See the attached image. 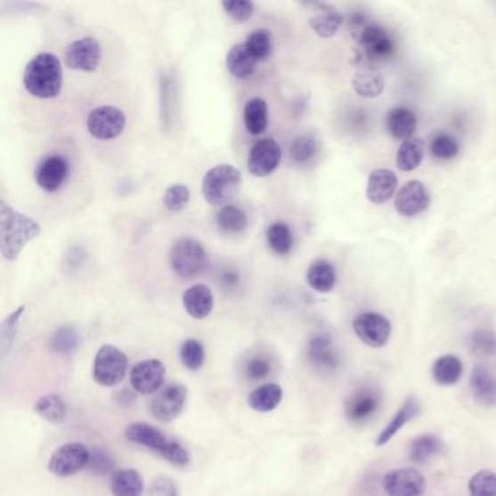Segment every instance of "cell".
<instances>
[{"mask_svg":"<svg viewBox=\"0 0 496 496\" xmlns=\"http://www.w3.org/2000/svg\"><path fill=\"white\" fill-rule=\"evenodd\" d=\"M310 6L313 8V13L309 18L310 28L313 29L314 34H318L321 38L334 37L344 20L341 13L330 4H313Z\"/></svg>","mask_w":496,"mask_h":496,"instance_id":"ffe728a7","label":"cell"},{"mask_svg":"<svg viewBox=\"0 0 496 496\" xmlns=\"http://www.w3.org/2000/svg\"><path fill=\"white\" fill-rule=\"evenodd\" d=\"M419 412H421V403L418 402L417 397H409L408 401L403 403V406L397 411L394 419H392V421L387 424V427L378 434L376 445L383 447V445L387 444V443H389L411 419L417 417Z\"/></svg>","mask_w":496,"mask_h":496,"instance_id":"484cf974","label":"cell"},{"mask_svg":"<svg viewBox=\"0 0 496 496\" xmlns=\"http://www.w3.org/2000/svg\"><path fill=\"white\" fill-rule=\"evenodd\" d=\"M354 332L365 346L381 348L387 344L392 335L390 321L380 313L365 312L358 314L353 321Z\"/></svg>","mask_w":496,"mask_h":496,"instance_id":"8fae6325","label":"cell"},{"mask_svg":"<svg viewBox=\"0 0 496 496\" xmlns=\"http://www.w3.org/2000/svg\"><path fill=\"white\" fill-rule=\"evenodd\" d=\"M272 370V364L265 357H254L248 360L245 364V376L249 380H264L268 378Z\"/></svg>","mask_w":496,"mask_h":496,"instance_id":"681fc988","label":"cell"},{"mask_svg":"<svg viewBox=\"0 0 496 496\" xmlns=\"http://www.w3.org/2000/svg\"><path fill=\"white\" fill-rule=\"evenodd\" d=\"M179 357L185 369L197 371L203 367L204 360H206L203 344L194 337H190L187 341L183 342L181 350H179Z\"/></svg>","mask_w":496,"mask_h":496,"instance_id":"74e56055","label":"cell"},{"mask_svg":"<svg viewBox=\"0 0 496 496\" xmlns=\"http://www.w3.org/2000/svg\"><path fill=\"white\" fill-rule=\"evenodd\" d=\"M351 34L358 45L357 63L376 64L394 56V43L387 29L370 22L364 15L355 13L350 18Z\"/></svg>","mask_w":496,"mask_h":496,"instance_id":"6da1fadb","label":"cell"},{"mask_svg":"<svg viewBox=\"0 0 496 496\" xmlns=\"http://www.w3.org/2000/svg\"><path fill=\"white\" fill-rule=\"evenodd\" d=\"M110 488L114 496H143V477L134 468H119L112 473Z\"/></svg>","mask_w":496,"mask_h":496,"instance_id":"d4e9b609","label":"cell"},{"mask_svg":"<svg viewBox=\"0 0 496 496\" xmlns=\"http://www.w3.org/2000/svg\"><path fill=\"white\" fill-rule=\"evenodd\" d=\"M183 303L191 318L201 321L213 312L215 297L206 284H195L183 293Z\"/></svg>","mask_w":496,"mask_h":496,"instance_id":"7402d4cb","label":"cell"},{"mask_svg":"<svg viewBox=\"0 0 496 496\" xmlns=\"http://www.w3.org/2000/svg\"><path fill=\"white\" fill-rule=\"evenodd\" d=\"M443 449V443L434 434H424L411 443L409 447V457L415 463H425L431 457L435 456Z\"/></svg>","mask_w":496,"mask_h":496,"instance_id":"e575fe53","label":"cell"},{"mask_svg":"<svg viewBox=\"0 0 496 496\" xmlns=\"http://www.w3.org/2000/svg\"><path fill=\"white\" fill-rule=\"evenodd\" d=\"M307 284L318 293H329L337 284V272L332 264L326 259H318L309 266Z\"/></svg>","mask_w":496,"mask_h":496,"instance_id":"f546056e","label":"cell"},{"mask_svg":"<svg viewBox=\"0 0 496 496\" xmlns=\"http://www.w3.org/2000/svg\"><path fill=\"white\" fill-rule=\"evenodd\" d=\"M151 496H179L178 486L169 477H158L150 488Z\"/></svg>","mask_w":496,"mask_h":496,"instance_id":"816d5d0a","label":"cell"},{"mask_svg":"<svg viewBox=\"0 0 496 496\" xmlns=\"http://www.w3.org/2000/svg\"><path fill=\"white\" fill-rule=\"evenodd\" d=\"M24 86L40 100H52L60 95L63 88V69L52 53H41L27 64L24 72Z\"/></svg>","mask_w":496,"mask_h":496,"instance_id":"3957f363","label":"cell"},{"mask_svg":"<svg viewBox=\"0 0 496 496\" xmlns=\"http://www.w3.org/2000/svg\"><path fill=\"white\" fill-rule=\"evenodd\" d=\"M397 190V176L389 169L371 172L367 183V199L374 204H385L394 199Z\"/></svg>","mask_w":496,"mask_h":496,"instance_id":"603a6c76","label":"cell"},{"mask_svg":"<svg viewBox=\"0 0 496 496\" xmlns=\"http://www.w3.org/2000/svg\"><path fill=\"white\" fill-rule=\"evenodd\" d=\"M429 150L433 153L434 158L440 160H451L460 153V144L457 142L456 137L440 133L434 137L433 142L429 144Z\"/></svg>","mask_w":496,"mask_h":496,"instance_id":"ab89813d","label":"cell"},{"mask_svg":"<svg viewBox=\"0 0 496 496\" xmlns=\"http://www.w3.org/2000/svg\"><path fill=\"white\" fill-rule=\"evenodd\" d=\"M353 76V89L362 98H378L385 91V77L373 64H358Z\"/></svg>","mask_w":496,"mask_h":496,"instance_id":"44dd1931","label":"cell"},{"mask_svg":"<svg viewBox=\"0 0 496 496\" xmlns=\"http://www.w3.org/2000/svg\"><path fill=\"white\" fill-rule=\"evenodd\" d=\"M383 486L389 496H422L427 491V481L417 468H394L386 475Z\"/></svg>","mask_w":496,"mask_h":496,"instance_id":"4fadbf2b","label":"cell"},{"mask_svg":"<svg viewBox=\"0 0 496 496\" xmlns=\"http://www.w3.org/2000/svg\"><path fill=\"white\" fill-rule=\"evenodd\" d=\"M41 226L13 207L0 203V252L6 261H16L27 243L38 238Z\"/></svg>","mask_w":496,"mask_h":496,"instance_id":"7a4b0ae2","label":"cell"},{"mask_svg":"<svg viewBox=\"0 0 496 496\" xmlns=\"http://www.w3.org/2000/svg\"><path fill=\"white\" fill-rule=\"evenodd\" d=\"M473 397L481 405L496 406V376L484 365H477L470 378Z\"/></svg>","mask_w":496,"mask_h":496,"instance_id":"cb8c5ba5","label":"cell"},{"mask_svg":"<svg viewBox=\"0 0 496 496\" xmlns=\"http://www.w3.org/2000/svg\"><path fill=\"white\" fill-rule=\"evenodd\" d=\"M68 162L59 155L47 156L38 163L36 169V181L38 187L47 192H56L68 179Z\"/></svg>","mask_w":496,"mask_h":496,"instance_id":"e0dca14e","label":"cell"},{"mask_svg":"<svg viewBox=\"0 0 496 496\" xmlns=\"http://www.w3.org/2000/svg\"><path fill=\"white\" fill-rule=\"evenodd\" d=\"M256 63H258V61L248 52L245 43L233 45L226 57V64L229 72H231L234 77H238V79H248V77L254 75Z\"/></svg>","mask_w":496,"mask_h":496,"instance_id":"4dcf8cb0","label":"cell"},{"mask_svg":"<svg viewBox=\"0 0 496 496\" xmlns=\"http://www.w3.org/2000/svg\"><path fill=\"white\" fill-rule=\"evenodd\" d=\"M429 206V192L421 181H409L397 191L394 207L405 217H417Z\"/></svg>","mask_w":496,"mask_h":496,"instance_id":"9a60e30c","label":"cell"},{"mask_svg":"<svg viewBox=\"0 0 496 496\" xmlns=\"http://www.w3.org/2000/svg\"><path fill=\"white\" fill-rule=\"evenodd\" d=\"M88 468L94 475H98V476H107L110 473L116 472L111 456L107 451L100 449L91 451V460H89Z\"/></svg>","mask_w":496,"mask_h":496,"instance_id":"7dc6e473","label":"cell"},{"mask_svg":"<svg viewBox=\"0 0 496 496\" xmlns=\"http://www.w3.org/2000/svg\"><path fill=\"white\" fill-rule=\"evenodd\" d=\"M282 151L280 144L274 139H263L250 149L248 158V169L250 174L258 178H264L272 174L281 162Z\"/></svg>","mask_w":496,"mask_h":496,"instance_id":"5bb4252c","label":"cell"},{"mask_svg":"<svg viewBox=\"0 0 496 496\" xmlns=\"http://www.w3.org/2000/svg\"><path fill=\"white\" fill-rule=\"evenodd\" d=\"M34 411L45 421L54 425L61 424L66 419V415H68L66 403L59 394H47V396L40 397L36 402Z\"/></svg>","mask_w":496,"mask_h":496,"instance_id":"d6a6232c","label":"cell"},{"mask_svg":"<svg viewBox=\"0 0 496 496\" xmlns=\"http://www.w3.org/2000/svg\"><path fill=\"white\" fill-rule=\"evenodd\" d=\"M191 199V191L183 183H174L167 187L163 195V204L169 211H181L188 206Z\"/></svg>","mask_w":496,"mask_h":496,"instance_id":"f6af8a7d","label":"cell"},{"mask_svg":"<svg viewBox=\"0 0 496 496\" xmlns=\"http://www.w3.org/2000/svg\"><path fill=\"white\" fill-rule=\"evenodd\" d=\"M91 451L82 443L60 445L48 460V470L57 477H70L88 468Z\"/></svg>","mask_w":496,"mask_h":496,"instance_id":"52a82bcc","label":"cell"},{"mask_svg":"<svg viewBox=\"0 0 496 496\" xmlns=\"http://www.w3.org/2000/svg\"><path fill=\"white\" fill-rule=\"evenodd\" d=\"M52 350L60 355H70L79 346V335L70 326H63L53 334L50 339Z\"/></svg>","mask_w":496,"mask_h":496,"instance_id":"f35d334b","label":"cell"},{"mask_svg":"<svg viewBox=\"0 0 496 496\" xmlns=\"http://www.w3.org/2000/svg\"><path fill=\"white\" fill-rule=\"evenodd\" d=\"M187 387L181 383H171L151 397L149 409L156 421L171 422L179 417L187 403Z\"/></svg>","mask_w":496,"mask_h":496,"instance_id":"ba28073f","label":"cell"},{"mask_svg":"<svg viewBox=\"0 0 496 496\" xmlns=\"http://www.w3.org/2000/svg\"><path fill=\"white\" fill-rule=\"evenodd\" d=\"M248 52L252 54L256 61H264V60L270 59L271 53H272V41H271V34L265 29H258V31L252 32L247 43Z\"/></svg>","mask_w":496,"mask_h":496,"instance_id":"60d3db41","label":"cell"},{"mask_svg":"<svg viewBox=\"0 0 496 496\" xmlns=\"http://www.w3.org/2000/svg\"><path fill=\"white\" fill-rule=\"evenodd\" d=\"M307 357H309L312 365L323 371V373L334 371L339 364L329 335H314L310 339L309 346H307Z\"/></svg>","mask_w":496,"mask_h":496,"instance_id":"ac0fdd59","label":"cell"},{"mask_svg":"<svg viewBox=\"0 0 496 496\" xmlns=\"http://www.w3.org/2000/svg\"><path fill=\"white\" fill-rule=\"evenodd\" d=\"M124 435L134 444L143 445L158 454H160L169 443V438L159 428L146 422H132L124 431Z\"/></svg>","mask_w":496,"mask_h":496,"instance_id":"d6986e66","label":"cell"},{"mask_svg":"<svg viewBox=\"0 0 496 496\" xmlns=\"http://www.w3.org/2000/svg\"><path fill=\"white\" fill-rule=\"evenodd\" d=\"M243 121L249 134L259 135L265 132L268 126V105L263 98L248 101L243 111Z\"/></svg>","mask_w":496,"mask_h":496,"instance_id":"1f68e13d","label":"cell"},{"mask_svg":"<svg viewBox=\"0 0 496 496\" xmlns=\"http://www.w3.org/2000/svg\"><path fill=\"white\" fill-rule=\"evenodd\" d=\"M159 456L162 457L163 460H167L169 465L175 466V468H187L191 463L190 452L175 440H169Z\"/></svg>","mask_w":496,"mask_h":496,"instance_id":"bcb514c9","label":"cell"},{"mask_svg":"<svg viewBox=\"0 0 496 496\" xmlns=\"http://www.w3.org/2000/svg\"><path fill=\"white\" fill-rule=\"evenodd\" d=\"M126 114L119 108L111 105L95 108L89 112L88 132L92 137L100 140H111L118 137L126 128Z\"/></svg>","mask_w":496,"mask_h":496,"instance_id":"9c48e42d","label":"cell"},{"mask_svg":"<svg viewBox=\"0 0 496 496\" xmlns=\"http://www.w3.org/2000/svg\"><path fill=\"white\" fill-rule=\"evenodd\" d=\"M128 371L127 355L117 346H103L96 353L92 376L103 387H114L126 378Z\"/></svg>","mask_w":496,"mask_h":496,"instance_id":"5b68a950","label":"cell"},{"mask_svg":"<svg viewBox=\"0 0 496 496\" xmlns=\"http://www.w3.org/2000/svg\"><path fill=\"white\" fill-rule=\"evenodd\" d=\"M463 374V364L454 355H444L434 362L433 378L441 386L456 385Z\"/></svg>","mask_w":496,"mask_h":496,"instance_id":"836d02e7","label":"cell"},{"mask_svg":"<svg viewBox=\"0 0 496 496\" xmlns=\"http://www.w3.org/2000/svg\"><path fill=\"white\" fill-rule=\"evenodd\" d=\"M223 9L226 11L227 15L233 18L239 22H245L254 15V4L249 0H227L223 2Z\"/></svg>","mask_w":496,"mask_h":496,"instance_id":"c3c4849f","label":"cell"},{"mask_svg":"<svg viewBox=\"0 0 496 496\" xmlns=\"http://www.w3.org/2000/svg\"><path fill=\"white\" fill-rule=\"evenodd\" d=\"M167 367L159 360L137 362L130 371V385L140 394H156L165 387Z\"/></svg>","mask_w":496,"mask_h":496,"instance_id":"7c38bea8","label":"cell"},{"mask_svg":"<svg viewBox=\"0 0 496 496\" xmlns=\"http://www.w3.org/2000/svg\"><path fill=\"white\" fill-rule=\"evenodd\" d=\"M242 187V174L232 165H219L207 172L203 179V195L215 207L229 206Z\"/></svg>","mask_w":496,"mask_h":496,"instance_id":"277c9868","label":"cell"},{"mask_svg":"<svg viewBox=\"0 0 496 496\" xmlns=\"http://www.w3.org/2000/svg\"><path fill=\"white\" fill-rule=\"evenodd\" d=\"M215 222H217L220 231L224 233H240L247 229L248 215L242 208L229 204V206L222 207V210L217 213Z\"/></svg>","mask_w":496,"mask_h":496,"instance_id":"d590c367","label":"cell"},{"mask_svg":"<svg viewBox=\"0 0 496 496\" xmlns=\"http://www.w3.org/2000/svg\"><path fill=\"white\" fill-rule=\"evenodd\" d=\"M282 396H284V392H282L281 386L277 383H265L250 392L248 396V405L256 412H271L280 406Z\"/></svg>","mask_w":496,"mask_h":496,"instance_id":"83f0119b","label":"cell"},{"mask_svg":"<svg viewBox=\"0 0 496 496\" xmlns=\"http://www.w3.org/2000/svg\"><path fill=\"white\" fill-rule=\"evenodd\" d=\"M266 240L277 255L290 254L293 249V233L286 223H274L266 231Z\"/></svg>","mask_w":496,"mask_h":496,"instance_id":"8d00e7d4","label":"cell"},{"mask_svg":"<svg viewBox=\"0 0 496 496\" xmlns=\"http://www.w3.org/2000/svg\"><path fill=\"white\" fill-rule=\"evenodd\" d=\"M425 149L427 144L421 137H411L402 142L396 155L397 167L403 172L415 171L424 159Z\"/></svg>","mask_w":496,"mask_h":496,"instance_id":"f1b7e54d","label":"cell"},{"mask_svg":"<svg viewBox=\"0 0 496 496\" xmlns=\"http://www.w3.org/2000/svg\"><path fill=\"white\" fill-rule=\"evenodd\" d=\"M381 396L378 390L371 387H362L351 394L346 401V418L354 424H362L374 417L380 408Z\"/></svg>","mask_w":496,"mask_h":496,"instance_id":"2e32d148","label":"cell"},{"mask_svg":"<svg viewBox=\"0 0 496 496\" xmlns=\"http://www.w3.org/2000/svg\"><path fill=\"white\" fill-rule=\"evenodd\" d=\"M470 496H496V473L481 470L468 481Z\"/></svg>","mask_w":496,"mask_h":496,"instance_id":"7bdbcfd3","label":"cell"},{"mask_svg":"<svg viewBox=\"0 0 496 496\" xmlns=\"http://www.w3.org/2000/svg\"><path fill=\"white\" fill-rule=\"evenodd\" d=\"M102 50L101 45L94 37H85L80 40L73 41L66 47L64 61L66 66L72 70L92 73L100 68Z\"/></svg>","mask_w":496,"mask_h":496,"instance_id":"30bf717a","label":"cell"},{"mask_svg":"<svg viewBox=\"0 0 496 496\" xmlns=\"http://www.w3.org/2000/svg\"><path fill=\"white\" fill-rule=\"evenodd\" d=\"M24 312L25 307H20L13 313L9 314L8 318L4 321V325H2V351H4V355H6L9 346L13 342V337L16 334V325L20 321V314L24 313Z\"/></svg>","mask_w":496,"mask_h":496,"instance_id":"f907efd6","label":"cell"},{"mask_svg":"<svg viewBox=\"0 0 496 496\" xmlns=\"http://www.w3.org/2000/svg\"><path fill=\"white\" fill-rule=\"evenodd\" d=\"M318 140L312 135H298L290 146L291 159L296 163H307L318 155Z\"/></svg>","mask_w":496,"mask_h":496,"instance_id":"b9f144b4","label":"cell"},{"mask_svg":"<svg viewBox=\"0 0 496 496\" xmlns=\"http://www.w3.org/2000/svg\"><path fill=\"white\" fill-rule=\"evenodd\" d=\"M387 130L390 135L396 140H405L413 137V133L417 130V116L409 108L397 107L387 114Z\"/></svg>","mask_w":496,"mask_h":496,"instance_id":"4316f807","label":"cell"},{"mask_svg":"<svg viewBox=\"0 0 496 496\" xmlns=\"http://www.w3.org/2000/svg\"><path fill=\"white\" fill-rule=\"evenodd\" d=\"M468 346L477 357H492L496 354V335L491 330H476L470 337Z\"/></svg>","mask_w":496,"mask_h":496,"instance_id":"ee69618b","label":"cell"},{"mask_svg":"<svg viewBox=\"0 0 496 496\" xmlns=\"http://www.w3.org/2000/svg\"><path fill=\"white\" fill-rule=\"evenodd\" d=\"M117 401H118L119 405L128 406L135 401V396L132 390L123 389L117 394Z\"/></svg>","mask_w":496,"mask_h":496,"instance_id":"f5cc1de1","label":"cell"},{"mask_svg":"<svg viewBox=\"0 0 496 496\" xmlns=\"http://www.w3.org/2000/svg\"><path fill=\"white\" fill-rule=\"evenodd\" d=\"M172 270L181 278H192L204 270L207 263L203 245L191 238H181L174 243L169 254Z\"/></svg>","mask_w":496,"mask_h":496,"instance_id":"8992f818","label":"cell"}]
</instances>
